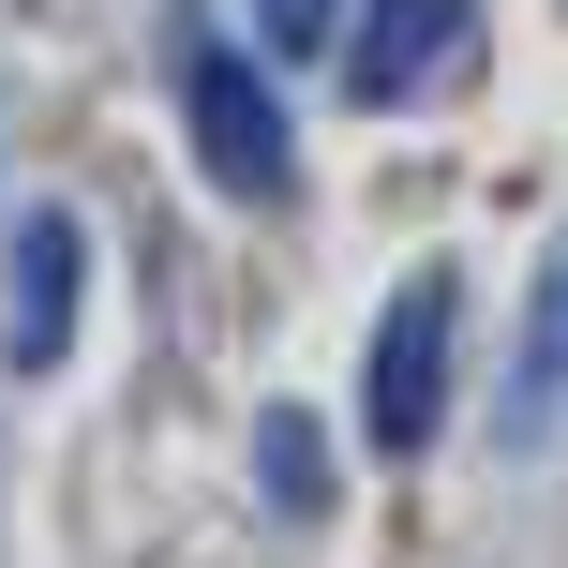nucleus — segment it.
Listing matches in <instances>:
<instances>
[{
    "label": "nucleus",
    "instance_id": "nucleus-1",
    "mask_svg": "<svg viewBox=\"0 0 568 568\" xmlns=\"http://www.w3.org/2000/svg\"><path fill=\"white\" fill-rule=\"evenodd\" d=\"M180 135H195V180L225 210H284L300 195V135H284V105H270V75L240 45H180Z\"/></svg>",
    "mask_w": 568,
    "mask_h": 568
},
{
    "label": "nucleus",
    "instance_id": "nucleus-2",
    "mask_svg": "<svg viewBox=\"0 0 568 568\" xmlns=\"http://www.w3.org/2000/svg\"><path fill=\"white\" fill-rule=\"evenodd\" d=\"M449 344H464V270H404L389 314H374V389H359L389 464H419L449 434Z\"/></svg>",
    "mask_w": 568,
    "mask_h": 568
},
{
    "label": "nucleus",
    "instance_id": "nucleus-3",
    "mask_svg": "<svg viewBox=\"0 0 568 568\" xmlns=\"http://www.w3.org/2000/svg\"><path fill=\"white\" fill-rule=\"evenodd\" d=\"M75 284H90V225L75 210H16V240H0V374L75 359Z\"/></svg>",
    "mask_w": 568,
    "mask_h": 568
},
{
    "label": "nucleus",
    "instance_id": "nucleus-4",
    "mask_svg": "<svg viewBox=\"0 0 568 568\" xmlns=\"http://www.w3.org/2000/svg\"><path fill=\"white\" fill-rule=\"evenodd\" d=\"M464 45H479V0H359L344 16V90L359 105H419Z\"/></svg>",
    "mask_w": 568,
    "mask_h": 568
},
{
    "label": "nucleus",
    "instance_id": "nucleus-5",
    "mask_svg": "<svg viewBox=\"0 0 568 568\" xmlns=\"http://www.w3.org/2000/svg\"><path fill=\"white\" fill-rule=\"evenodd\" d=\"M255 494H270V524H329V434H314V404H270L255 419Z\"/></svg>",
    "mask_w": 568,
    "mask_h": 568
},
{
    "label": "nucleus",
    "instance_id": "nucleus-6",
    "mask_svg": "<svg viewBox=\"0 0 568 568\" xmlns=\"http://www.w3.org/2000/svg\"><path fill=\"white\" fill-rule=\"evenodd\" d=\"M568 389V270H539V314H524V374H509V434H539Z\"/></svg>",
    "mask_w": 568,
    "mask_h": 568
},
{
    "label": "nucleus",
    "instance_id": "nucleus-7",
    "mask_svg": "<svg viewBox=\"0 0 568 568\" xmlns=\"http://www.w3.org/2000/svg\"><path fill=\"white\" fill-rule=\"evenodd\" d=\"M344 16H359V0H255V45H270V60H329Z\"/></svg>",
    "mask_w": 568,
    "mask_h": 568
}]
</instances>
